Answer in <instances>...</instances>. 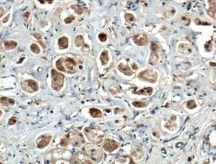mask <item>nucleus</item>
<instances>
[{"label":"nucleus","instance_id":"f257e3e1","mask_svg":"<svg viewBox=\"0 0 216 164\" xmlns=\"http://www.w3.org/2000/svg\"><path fill=\"white\" fill-rule=\"evenodd\" d=\"M56 67L59 70L68 74H74L77 72V63L73 58H61L56 62Z\"/></svg>","mask_w":216,"mask_h":164},{"label":"nucleus","instance_id":"f03ea898","mask_svg":"<svg viewBox=\"0 0 216 164\" xmlns=\"http://www.w3.org/2000/svg\"><path fill=\"white\" fill-rule=\"evenodd\" d=\"M84 132L88 140L95 144H100L104 140V133L98 128L87 127L84 130Z\"/></svg>","mask_w":216,"mask_h":164},{"label":"nucleus","instance_id":"7ed1b4c3","mask_svg":"<svg viewBox=\"0 0 216 164\" xmlns=\"http://www.w3.org/2000/svg\"><path fill=\"white\" fill-rule=\"evenodd\" d=\"M87 155L93 161L99 162L103 157V153L99 147L94 144H87L84 148Z\"/></svg>","mask_w":216,"mask_h":164},{"label":"nucleus","instance_id":"20e7f679","mask_svg":"<svg viewBox=\"0 0 216 164\" xmlns=\"http://www.w3.org/2000/svg\"><path fill=\"white\" fill-rule=\"evenodd\" d=\"M51 87L55 91H59L63 86L65 76L55 69L51 70Z\"/></svg>","mask_w":216,"mask_h":164},{"label":"nucleus","instance_id":"39448f33","mask_svg":"<svg viewBox=\"0 0 216 164\" xmlns=\"http://www.w3.org/2000/svg\"><path fill=\"white\" fill-rule=\"evenodd\" d=\"M66 136L68 138L69 142L73 146L77 147V148L80 147L83 143H85L83 134L77 130H73L70 133H69Z\"/></svg>","mask_w":216,"mask_h":164},{"label":"nucleus","instance_id":"423d86ee","mask_svg":"<svg viewBox=\"0 0 216 164\" xmlns=\"http://www.w3.org/2000/svg\"><path fill=\"white\" fill-rule=\"evenodd\" d=\"M138 79L147 81L151 83H155L158 79V73L152 69H146L142 71L138 75Z\"/></svg>","mask_w":216,"mask_h":164},{"label":"nucleus","instance_id":"0eeeda50","mask_svg":"<svg viewBox=\"0 0 216 164\" xmlns=\"http://www.w3.org/2000/svg\"><path fill=\"white\" fill-rule=\"evenodd\" d=\"M21 87L24 91L28 92V93L36 92L39 89V86L37 85V82L31 79L22 81L21 83Z\"/></svg>","mask_w":216,"mask_h":164},{"label":"nucleus","instance_id":"6e6552de","mask_svg":"<svg viewBox=\"0 0 216 164\" xmlns=\"http://www.w3.org/2000/svg\"><path fill=\"white\" fill-rule=\"evenodd\" d=\"M150 49L151 54L148 63L151 65H156L160 58V56L158 54L159 46L156 43H152L150 45Z\"/></svg>","mask_w":216,"mask_h":164},{"label":"nucleus","instance_id":"1a4fd4ad","mask_svg":"<svg viewBox=\"0 0 216 164\" xmlns=\"http://www.w3.org/2000/svg\"><path fill=\"white\" fill-rule=\"evenodd\" d=\"M88 155L87 153H76L74 156L72 157L71 163H92L91 161H89L88 158Z\"/></svg>","mask_w":216,"mask_h":164},{"label":"nucleus","instance_id":"9d476101","mask_svg":"<svg viewBox=\"0 0 216 164\" xmlns=\"http://www.w3.org/2000/svg\"><path fill=\"white\" fill-rule=\"evenodd\" d=\"M118 147V143L112 140H107L103 145V148L104 149V150L108 151V152H112V151L116 150Z\"/></svg>","mask_w":216,"mask_h":164},{"label":"nucleus","instance_id":"9b49d317","mask_svg":"<svg viewBox=\"0 0 216 164\" xmlns=\"http://www.w3.org/2000/svg\"><path fill=\"white\" fill-rule=\"evenodd\" d=\"M51 138L52 137L51 136H41V137H39L37 139L36 142L37 147L40 149L45 148L49 144L50 141L51 140Z\"/></svg>","mask_w":216,"mask_h":164},{"label":"nucleus","instance_id":"f8f14e48","mask_svg":"<svg viewBox=\"0 0 216 164\" xmlns=\"http://www.w3.org/2000/svg\"><path fill=\"white\" fill-rule=\"evenodd\" d=\"M134 42L136 44V45L139 46H143L146 45V43H148V37L147 35L144 33H142V34H138L135 35L133 37Z\"/></svg>","mask_w":216,"mask_h":164},{"label":"nucleus","instance_id":"ddd939ff","mask_svg":"<svg viewBox=\"0 0 216 164\" xmlns=\"http://www.w3.org/2000/svg\"><path fill=\"white\" fill-rule=\"evenodd\" d=\"M131 154L134 158L138 160H140L144 156V153L142 151V148L138 146H134L132 148Z\"/></svg>","mask_w":216,"mask_h":164},{"label":"nucleus","instance_id":"4468645a","mask_svg":"<svg viewBox=\"0 0 216 164\" xmlns=\"http://www.w3.org/2000/svg\"><path fill=\"white\" fill-rule=\"evenodd\" d=\"M178 50L182 54L188 55L192 52V46L186 43H181L178 46Z\"/></svg>","mask_w":216,"mask_h":164},{"label":"nucleus","instance_id":"2eb2a0df","mask_svg":"<svg viewBox=\"0 0 216 164\" xmlns=\"http://www.w3.org/2000/svg\"><path fill=\"white\" fill-rule=\"evenodd\" d=\"M1 104L4 106L12 107L15 104V101L14 99H12V98L5 97V96H1Z\"/></svg>","mask_w":216,"mask_h":164},{"label":"nucleus","instance_id":"dca6fc26","mask_svg":"<svg viewBox=\"0 0 216 164\" xmlns=\"http://www.w3.org/2000/svg\"><path fill=\"white\" fill-rule=\"evenodd\" d=\"M118 70L120 71L121 73H122L124 74L125 75H128V76H131L133 75V71L131 70V69L128 66V65H124L123 63H120V65L118 66Z\"/></svg>","mask_w":216,"mask_h":164},{"label":"nucleus","instance_id":"f3484780","mask_svg":"<svg viewBox=\"0 0 216 164\" xmlns=\"http://www.w3.org/2000/svg\"><path fill=\"white\" fill-rule=\"evenodd\" d=\"M135 94H138V95H143V96H150L152 94L153 92V88L151 87H148L143 88L138 90L137 92H134Z\"/></svg>","mask_w":216,"mask_h":164},{"label":"nucleus","instance_id":"a211bd4d","mask_svg":"<svg viewBox=\"0 0 216 164\" xmlns=\"http://www.w3.org/2000/svg\"><path fill=\"white\" fill-rule=\"evenodd\" d=\"M58 43L61 49H67L69 47V39L67 37H62L59 38Z\"/></svg>","mask_w":216,"mask_h":164},{"label":"nucleus","instance_id":"6ab92c4d","mask_svg":"<svg viewBox=\"0 0 216 164\" xmlns=\"http://www.w3.org/2000/svg\"><path fill=\"white\" fill-rule=\"evenodd\" d=\"M100 60L101 61L102 65H106L108 63L109 57H108V53L106 50H104L102 51V52L100 54Z\"/></svg>","mask_w":216,"mask_h":164},{"label":"nucleus","instance_id":"aec40b11","mask_svg":"<svg viewBox=\"0 0 216 164\" xmlns=\"http://www.w3.org/2000/svg\"><path fill=\"white\" fill-rule=\"evenodd\" d=\"M17 46V43L14 41H8L4 42V47L7 50L14 49Z\"/></svg>","mask_w":216,"mask_h":164},{"label":"nucleus","instance_id":"412c9836","mask_svg":"<svg viewBox=\"0 0 216 164\" xmlns=\"http://www.w3.org/2000/svg\"><path fill=\"white\" fill-rule=\"evenodd\" d=\"M89 112L93 118H100L102 116V112L99 109L96 108H91L89 110Z\"/></svg>","mask_w":216,"mask_h":164},{"label":"nucleus","instance_id":"4be33fe9","mask_svg":"<svg viewBox=\"0 0 216 164\" xmlns=\"http://www.w3.org/2000/svg\"><path fill=\"white\" fill-rule=\"evenodd\" d=\"M71 9H74L75 11V13H77L78 15H81L84 11L83 6L80 5H77V4H75V5H72L71 6Z\"/></svg>","mask_w":216,"mask_h":164},{"label":"nucleus","instance_id":"5701e85b","mask_svg":"<svg viewBox=\"0 0 216 164\" xmlns=\"http://www.w3.org/2000/svg\"><path fill=\"white\" fill-rule=\"evenodd\" d=\"M191 22V18L190 16H188V15H184L181 17L180 18V22L185 26H188L189 25Z\"/></svg>","mask_w":216,"mask_h":164},{"label":"nucleus","instance_id":"b1692460","mask_svg":"<svg viewBox=\"0 0 216 164\" xmlns=\"http://www.w3.org/2000/svg\"><path fill=\"white\" fill-rule=\"evenodd\" d=\"M176 120V116H173L172 117L170 118V121L168 122H166V124L165 127L169 130H171L172 127H173L175 129L176 127V126H175L174 124V122Z\"/></svg>","mask_w":216,"mask_h":164},{"label":"nucleus","instance_id":"393cba45","mask_svg":"<svg viewBox=\"0 0 216 164\" xmlns=\"http://www.w3.org/2000/svg\"><path fill=\"white\" fill-rule=\"evenodd\" d=\"M75 44L76 45V47H81L84 44V39H83V36L81 35H79L75 37Z\"/></svg>","mask_w":216,"mask_h":164},{"label":"nucleus","instance_id":"a878e982","mask_svg":"<svg viewBox=\"0 0 216 164\" xmlns=\"http://www.w3.org/2000/svg\"><path fill=\"white\" fill-rule=\"evenodd\" d=\"M147 103L144 102H141V101H135L133 102V105L134 106L137 107V108H144L147 106Z\"/></svg>","mask_w":216,"mask_h":164},{"label":"nucleus","instance_id":"bb28decb","mask_svg":"<svg viewBox=\"0 0 216 164\" xmlns=\"http://www.w3.org/2000/svg\"><path fill=\"white\" fill-rule=\"evenodd\" d=\"M207 13L210 17L216 20V9L209 7L208 9L207 10Z\"/></svg>","mask_w":216,"mask_h":164},{"label":"nucleus","instance_id":"cd10ccee","mask_svg":"<svg viewBox=\"0 0 216 164\" xmlns=\"http://www.w3.org/2000/svg\"><path fill=\"white\" fill-rule=\"evenodd\" d=\"M30 49L31 51L34 52L35 54H39L40 52V49H39V46L37 44H32L30 46Z\"/></svg>","mask_w":216,"mask_h":164},{"label":"nucleus","instance_id":"c85d7f7f","mask_svg":"<svg viewBox=\"0 0 216 164\" xmlns=\"http://www.w3.org/2000/svg\"><path fill=\"white\" fill-rule=\"evenodd\" d=\"M125 20L127 21V22L131 23V22H135V17H134V15H133V14L127 13V14L125 15Z\"/></svg>","mask_w":216,"mask_h":164},{"label":"nucleus","instance_id":"c756f323","mask_svg":"<svg viewBox=\"0 0 216 164\" xmlns=\"http://www.w3.org/2000/svg\"><path fill=\"white\" fill-rule=\"evenodd\" d=\"M186 106L189 109H194L196 107V103L194 100H191L188 101Z\"/></svg>","mask_w":216,"mask_h":164},{"label":"nucleus","instance_id":"7c9ffc66","mask_svg":"<svg viewBox=\"0 0 216 164\" xmlns=\"http://www.w3.org/2000/svg\"><path fill=\"white\" fill-rule=\"evenodd\" d=\"M69 143L70 142H69V139L66 136L65 138H63L61 139V142H60V145L63 147H67L69 145Z\"/></svg>","mask_w":216,"mask_h":164},{"label":"nucleus","instance_id":"2f4dec72","mask_svg":"<svg viewBox=\"0 0 216 164\" xmlns=\"http://www.w3.org/2000/svg\"><path fill=\"white\" fill-rule=\"evenodd\" d=\"M98 39H100V41L105 42L106 40H107V36H106V34H104L103 33H100V34L98 35Z\"/></svg>","mask_w":216,"mask_h":164},{"label":"nucleus","instance_id":"473e14b6","mask_svg":"<svg viewBox=\"0 0 216 164\" xmlns=\"http://www.w3.org/2000/svg\"><path fill=\"white\" fill-rule=\"evenodd\" d=\"M208 3L210 5L209 7L216 9V0H208Z\"/></svg>","mask_w":216,"mask_h":164},{"label":"nucleus","instance_id":"72a5a7b5","mask_svg":"<svg viewBox=\"0 0 216 164\" xmlns=\"http://www.w3.org/2000/svg\"><path fill=\"white\" fill-rule=\"evenodd\" d=\"M205 48L207 51H210V50L212 49V45H211V41L207 42V43L205 44Z\"/></svg>","mask_w":216,"mask_h":164},{"label":"nucleus","instance_id":"f704fd0d","mask_svg":"<svg viewBox=\"0 0 216 164\" xmlns=\"http://www.w3.org/2000/svg\"><path fill=\"white\" fill-rule=\"evenodd\" d=\"M17 122V118L16 117H12L9 120V122H8V124L9 125H13L15 124Z\"/></svg>","mask_w":216,"mask_h":164},{"label":"nucleus","instance_id":"c9c22d12","mask_svg":"<svg viewBox=\"0 0 216 164\" xmlns=\"http://www.w3.org/2000/svg\"><path fill=\"white\" fill-rule=\"evenodd\" d=\"M75 17L74 16H69L65 19V22L66 24H71L73 21L75 20Z\"/></svg>","mask_w":216,"mask_h":164},{"label":"nucleus","instance_id":"e433bc0d","mask_svg":"<svg viewBox=\"0 0 216 164\" xmlns=\"http://www.w3.org/2000/svg\"><path fill=\"white\" fill-rule=\"evenodd\" d=\"M33 36H34L35 38H36L37 39H38V40L41 39V35L38 34V33H34V34H33Z\"/></svg>","mask_w":216,"mask_h":164},{"label":"nucleus","instance_id":"4c0bfd02","mask_svg":"<svg viewBox=\"0 0 216 164\" xmlns=\"http://www.w3.org/2000/svg\"><path fill=\"white\" fill-rule=\"evenodd\" d=\"M39 1H40L41 3H44L45 2H48V3H51L53 1V0H39Z\"/></svg>","mask_w":216,"mask_h":164},{"label":"nucleus","instance_id":"58836bf2","mask_svg":"<svg viewBox=\"0 0 216 164\" xmlns=\"http://www.w3.org/2000/svg\"><path fill=\"white\" fill-rule=\"evenodd\" d=\"M132 67H133V69H135V70H137L138 69V65H136V63H133V64H132Z\"/></svg>","mask_w":216,"mask_h":164},{"label":"nucleus","instance_id":"ea45409f","mask_svg":"<svg viewBox=\"0 0 216 164\" xmlns=\"http://www.w3.org/2000/svg\"><path fill=\"white\" fill-rule=\"evenodd\" d=\"M39 44H40V45L42 46V47H43V49H45V48H46V45H45V44H44V43H43V41H40V40H39Z\"/></svg>","mask_w":216,"mask_h":164},{"label":"nucleus","instance_id":"a19ab883","mask_svg":"<svg viewBox=\"0 0 216 164\" xmlns=\"http://www.w3.org/2000/svg\"><path fill=\"white\" fill-rule=\"evenodd\" d=\"M9 15H7L6 16V17L3 19V22H7V20L9 19Z\"/></svg>","mask_w":216,"mask_h":164},{"label":"nucleus","instance_id":"79ce46f5","mask_svg":"<svg viewBox=\"0 0 216 164\" xmlns=\"http://www.w3.org/2000/svg\"><path fill=\"white\" fill-rule=\"evenodd\" d=\"M29 15H30V13H29V11H27V12H26V13H25L24 17H26V18H28Z\"/></svg>","mask_w":216,"mask_h":164},{"label":"nucleus","instance_id":"37998d69","mask_svg":"<svg viewBox=\"0 0 216 164\" xmlns=\"http://www.w3.org/2000/svg\"><path fill=\"white\" fill-rule=\"evenodd\" d=\"M4 13H5V11H4V9H3V7H1V14H0V16L2 17L3 14H4Z\"/></svg>","mask_w":216,"mask_h":164},{"label":"nucleus","instance_id":"c03bdc74","mask_svg":"<svg viewBox=\"0 0 216 164\" xmlns=\"http://www.w3.org/2000/svg\"><path fill=\"white\" fill-rule=\"evenodd\" d=\"M209 65H211V66H216V63H209Z\"/></svg>","mask_w":216,"mask_h":164}]
</instances>
